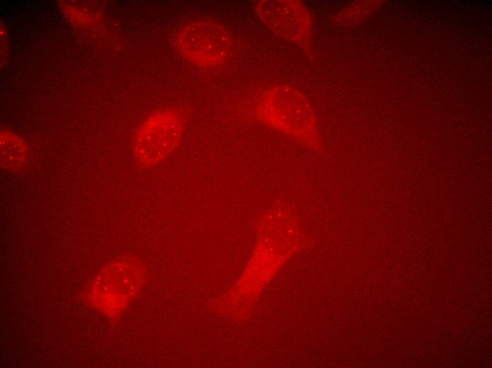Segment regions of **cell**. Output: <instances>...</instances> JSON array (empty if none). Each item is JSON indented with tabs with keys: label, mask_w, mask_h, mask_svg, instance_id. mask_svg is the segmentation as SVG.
<instances>
[{
	"label": "cell",
	"mask_w": 492,
	"mask_h": 368,
	"mask_svg": "<svg viewBox=\"0 0 492 368\" xmlns=\"http://www.w3.org/2000/svg\"><path fill=\"white\" fill-rule=\"evenodd\" d=\"M1 163L7 171L21 168L27 159V146L20 136L8 130L0 134Z\"/></svg>",
	"instance_id": "6"
},
{
	"label": "cell",
	"mask_w": 492,
	"mask_h": 368,
	"mask_svg": "<svg viewBox=\"0 0 492 368\" xmlns=\"http://www.w3.org/2000/svg\"><path fill=\"white\" fill-rule=\"evenodd\" d=\"M184 120L175 110L156 112L138 128L132 143L133 156L141 167H153L177 146L183 131Z\"/></svg>",
	"instance_id": "3"
},
{
	"label": "cell",
	"mask_w": 492,
	"mask_h": 368,
	"mask_svg": "<svg viewBox=\"0 0 492 368\" xmlns=\"http://www.w3.org/2000/svg\"><path fill=\"white\" fill-rule=\"evenodd\" d=\"M145 280L144 265L133 257L110 261L92 278L85 291L90 306L102 314H120L137 294Z\"/></svg>",
	"instance_id": "1"
},
{
	"label": "cell",
	"mask_w": 492,
	"mask_h": 368,
	"mask_svg": "<svg viewBox=\"0 0 492 368\" xmlns=\"http://www.w3.org/2000/svg\"><path fill=\"white\" fill-rule=\"evenodd\" d=\"M261 21L276 35L310 50L312 24L307 8L299 1L263 0L256 7Z\"/></svg>",
	"instance_id": "5"
},
{
	"label": "cell",
	"mask_w": 492,
	"mask_h": 368,
	"mask_svg": "<svg viewBox=\"0 0 492 368\" xmlns=\"http://www.w3.org/2000/svg\"><path fill=\"white\" fill-rule=\"evenodd\" d=\"M176 44L185 59L202 67L223 64L232 51L228 33L213 21H201L187 25L178 33Z\"/></svg>",
	"instance_id": "4"
},
{
	"label": "cell",
	"mask_w": 492,
	"mask_h": 368,
	"mask_svg": "<svg viewBox=\"0 0 492 368\" xmlns=\"http://www.w3.org/2000/svg\"><path fill=\"white\" fill-rule=\"evenodd\" d=\"M258 116L266 125L308 144H318L312 111L306 99L288 86L267 91L259 103Z\"/></svg>",
	"instance_id": "2"
}]
</instances>
